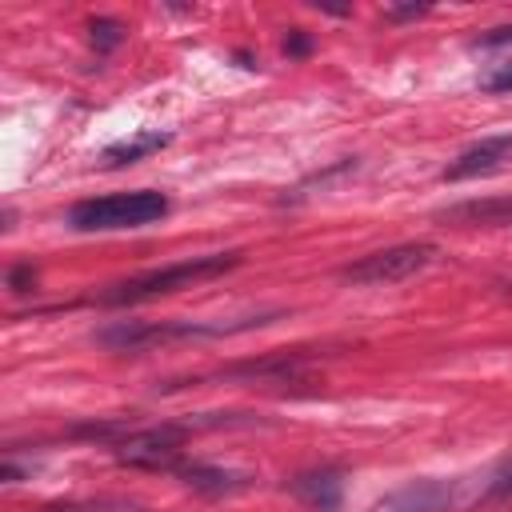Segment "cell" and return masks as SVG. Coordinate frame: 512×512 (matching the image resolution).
<instances>
[{"mask_svg": "<svg viewBox=\"0 0 512 512\" xmlns=\"http://www.w3.org/2000/svg\"><path fill=\"white\" fill-rule=\"evenodd\" d=\"M432 260H436V244H428V240L392 244V248H380V252L360 256L356 264H348L340 272V280L344 284H356V288H380V284H396V280L416 276Z\"/></svg>", "mask_w": 512, "mask_h": 512, "instance_id": "cell-3", "label": "cell"}, {"mask_svg": "<svg viewBox=\"0 0 512 512\" xmlns=\"http://www.w3.org/2000/svg\"><path fill=\"white\" fill-rule=\"evenodd\" d=\"M284 52H288V56H304V52H308V40H304V36H288V40H284Z\"/></svg>", "mask_w": 512, "mask_h": 512, "instance_id": "cell-18", "label": "cell"}, {"mask_svg": "<svg viewBox=\"0 0 512 512\" xmlns=\"http://www.w3.org/2000/svg\"><path fill=\"white\" fill-rule=\"evenodd\" d=\"M236 264H240V252H212V256H192V260H180V264H164V268H152V272H140L132 280L112 284L100 296V304H148V300H160L168 292H180V288L204 284L212 276H224Z\"/></svg>", "mask_w": 512, "mask_h": 512, "instance_id": "cell-1", "label": "cell"}, {"mask_svg": "<svg viewBox=\"0 0 512 512\" xmlns=\"http://www.w3.org/2000/svg\"><path fill=\"white\" fill-rule=\"evenodd\" d=\"M500 44H512V24H504V28H488L484 36H476V48H500Z\"/></svg>", "mask_w": 512, "mask_h": 512, "instance_id": "cell-16", "label": "cell"}, {"mask_svg": "<svg viewBox=\"0 0 512 512\" xmlns=\"http://www.w3.org/2000/svg\"><path fill=\"white\" fill-rule=\"evenodd\" d=\"M8 288H12V292H32V288H36V268H32V264H16V268L8 272Z\"/></svg>", "mask_w": 512, "mask_h": 512, "instance_id": "cell-15", "label": "cell"}, {"mask_svg": "<svg viewBox=\"0 0 512 512\" xmlns=\"http://www.w3.org/2000/svg\"><path fill=\"white\" fill-rule=\"evenodd\" d=\"M168 216V196L152 188L136 192H112L96 200H80L68 208V224L76 232H120V228H144L152 220Z\"/></svg>", "mask_w": 512, "mask_h": 512, "instance_id": "cell-2", "label": "cell"}, {"mask_svg": "<svg viewBox=\"0 0 512 512\" xmlns=\"http://www.w3.org/2000/svg\"><path fill=\"white\" fill-rule=\"evenodd\" d=\"M508 160H512V136H484V140L468 144V148L444 168V180H448V184H460V180L492 176V172H500Z\"/></svg>", "mask_w": 512, "mask_h": 512, "instance_id": "cell-6", "label": "cell"}, {"mask_svg": "<svg viewBox=\"0 0 512 512\" xmlns=\"http://www.w3.org/2000/svg\"><path fill=\"white\" fill-rule=\"evenodd\" d=\"M168 140H172L168 132H152V128H144V132H136V136H128V140H116V144H108V148L100 152V164H104V168L136 164V160H144V156L160 152Z\"/></svg>", "mask_w": 512, "mask_h": 512, "instance_id": "cell-10", "label": "cell"}, {"mask_svg": "<svg viewBox=\"0 0 512 512\" xmlns=\"http://www.w3.org/2000/svg\"><path fill=\"white\" fill-rule=\"evenodd\" d=\"M428 8H384V16L388 20H416V16H424Z\"/></svg>", "mask_w": 512, "mask_h": 512, "instance_id": "cell-17", "label": "cell"}, {"mask_svg": "<svg viewBox=\"0 0 512 512\" xmlns=\"http://www.w3.org/2000/svg\"><path fill=\"white\" fill-rule=\"evenodd\" d=\"M120 36H124V24H120V20H108V16H96V20H92V44H96L100 52L116 48Z\"/></svg>", "mask_w": 512, "mask_h": 512, "instance_id": "cell-13", "label": "cell"}, {"mask_svg": "<svg viewBox=\"0 0 512 512\" xmlns=\"http://www.w3.org/2000/svg\"><path fill=\"white\" fill-rule=\"evenodd\" d=\"M504 500H512V460H500V464L484 476L480 496H476V504H504Z\"/></svg>", "mask_w": 512, "mask_h": 512, "instance_id": "cell-11", "label": "cell"}, {"mask_svg": "<svg viewBox=\"0 0 512 512\" xmlns=\"http://www.w3.org/2000/svg\"><path fill=\"white\" fill-rule=\"evenodd\" d=\"M192 436V424H156V428H132L116 448V460L128 464V468H148V472H160V468H180V448L184 440Z\"/></svg>", "mask_w": 512, "mask_h": 512, "instance_id": "cell-4", "label": "cell"}, {"mask_svg": "<svg viewBox=\"0 0 512 512\" xmlns=\"http://www.w3.org/2000/svg\"><path fill=\"white\" fill-rule=\"evenodd\" d=\"M484 92H512V60H496V64H488L484 72H480V80H476Z\"/></svg>", "mask_w": 512, "mask_h": 512, "instance_id": "cell-12", "label": "cell"}, {"mask_svg": "<svg viewBox=\"0 0 512 512\" xmlns=\"http://www.w3.org/2000/svg\"><path fill=\"white\" fill-rule=\"evenodd\" d=\"M176 476H180L192 492H204V496H236V492H244V488L252 484V476H248V472L220 468V464H200V460L180 464V468H176Z\"/></svg>", "mask_w": 512, "mask_h": 512, "instance_id": "cell-8", "label": "cell"}, {"mask_svg": "<svg viewBox=\"0 0 512 512\" xmlns=\"http://www.w3.org/2000/svg\"><path fill=\"white\" fill-rule=\"evenodd\" d=\"M456 504V488L448 480H408L376 500V512H448Z\"/></svg>", "mask_w": 512, "mask_h": 512, "instance_id": "cell-5", "label": "cell"}, {"mask_svg": "<svg viewBox=\"0 0 512 512\" xmlns=\"http://www.w3.org/2000/svg\"><path fill=\"white\" fill-rule=\"evenodd\" d=\"M112 508H128L120 500H72V504H48L44 512H112Z\"/></svg>", "mask_w": 512, "mask_h": 512, "instance_id": "cell-14", "label": "cell"}, {"mask_svg": "<svg viewBox=\"0 0 512 512\" xmlns=\"http://www.w3.org/2000/svg\"><path fill=\"white\" fill-rule=\"evenodd\" d=\"M292 492L312 508V512H336L340 504V492H344V480L340 472L324 468V472H304L292 480Z\"/></svg>", "mask_w": 512, "mask_h": 512, "instance_id": "cell-9", "label": "cell"}, {"mask_svg": "<svg viewBox=\"0 0 512 512\" xmlns=\"http://www.w3.org/2000/svg\"><path fill=\"white\" fill-rule=\"evenodd\" d=\"M436 220L456 224V228H512V192L448 204L436 212Z\"/></svg>", "mask_w": 512, "mask_h": 512, "instance_id": "cell-7", "label": "cell"}]
</instances>
